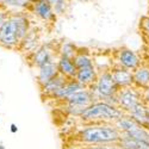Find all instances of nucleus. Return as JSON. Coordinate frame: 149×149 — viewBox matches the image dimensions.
Returning a JSON list of instances; mask_svg holds the SVG:
<instances>
[{"label":"nucleus","mask_w":149,"mask_h":149,"mask_svg":"<svg viewBox=\"0 0 149 149\" xmlns=\"http://www.w3.org/2000/svg\"><path fill=\"white\" fill-rule=\"evenodd\" d=\"M119 137L120 132L113 123H92L79 132L80 141L88 146L117 144Z\"/></svg>","instance_id":"f257e3e1"},{"label":"nucleus","mask_w":149,"mask_h":149,"mask_svg":"<svg viewBox=\"0 0 149 149\" xmlns=\"http://www.w3.org/2000/svg\"><path fill=\"white\" fill-rule=\"evenodd\" d=\"M125 115V112L118 106H112L103 100L93 102L86 107L79 116L85 123H113L116 119Z\"/></svg>","instance_id":"f03ea898"},{"label":"nucleus","mask_w":149,"mask_h":149,"mask_svg":"<svg viewBox=\"0 0 149 149\" xmlns=\"http://www.w3.org/2000/svg\"><path fill=\"white\" fill-rule=\"evenodd\" d=\"M87 88L92 93L94 102L104 100L107 97L117 94V92L119 91V88L117 87V85L115 84V81L112 79V75H111L110 70L98 73V78H97L95 84L91 85Z\"/></svg>","instance_id":"7ed1b4c3"},{"label":"nucleus","mask_w":149,"mask_h":149,"mask_svg":"<svg viewBox=\"0 0 149 149\" xmlns=\"http://www.w3.org/2000/svg\"><path fill=\"white\" fill-rule=\"evenodd\" d=\"M93 102H94V99H93V95L90 92V90L82 88L75 93H73L70 97H68L66 99L67 111L72 116L79 117L82 113V111L88 105H91Z\"/></svg>","instance_id":"20e7f679"},{"label":"nucleus","mask_w":149,"mask_h":149,"mask_svg":"<svg viewBox=\"0 0 149 149\" xmlns=\"http://www.w3.org/2000/svg\"><path fill=\"white\" fill-rule=\"evenodd\" d=\"M117 99H118V107L127 113L132 106L142 102V90L135 87V86L120 88L117 92Z\"/></svg>","instance_id":"39448f33"},{"label":"nucleus","mask_w":149,"mask_h":149,"mask_svg":"<svg viewBox=\"0 0 149 149\" xmlns=\"http://www.w3.org/2000/svg\"><path fill=\"white\" fill-rule=\"evenodd\" d=\"M0 43L7 48H13L19 43L13 19H6L0 25Z\"/></svg>","instance_id":"423d86ee"},{"label":"nucleus","mask_w":149,"mask_h":149,"mask_svg":"<svg viewBox=\"0 0 149 149\" xmlns=\"http://www.w3.org/2000/svg\"><path fill=\"white\" fill-rule=\"evenodd\" d=\"M110 73H111V75H112L115 84L117 85V87L119 90L134 86V79H132V72L131 70L115 65V66L111 67Z\"/></svg>","instance_id":"0eeeda50"},{"label":"nucleus","mask_w":149,"mask_h":149,"mask_svg":"<svg viewBox=\"0 0 149 149\" xmlns=\"http://www.w3.org/2000/svg\"><path fill=\"white\" fill-rule=\"evenodd\" d=\"M116 65L132 72L141 65V60L131 49H122L118 52Z\"/></svg>","instance_id":"6e6552de"},{"label":"nucleus","mask_w":149,"mask_h":149,"mask_svg":"<svg viewBox=\"0 0 149 149\" xmlns=\"http://www.w3.org/2000/svg\"><path fill=\"white\" fill-rule=\"evenodd\" d=\"M130 116L135 122H137L140 125L149 130V123H148V117H149V106H147L143 102L137 103L135 106H132L128 112L125 113Z\"/></svg>","instance_id":"1a4fd4ad"},{"label":"nucleus","mask_w":149,"mask_h":149,"mask_svg":"<svg viewBox=\"0 0 149 149\" xmlns=\"http://www.w3.org/2000/svg\"><path fill=\"white\" fill-rule=\"evenodd\" d=\"M97 78H98V70L95 69L94 66H92V67H86V68L78 69L74 79H75L82 87L87 88L91 85L95 84Z\"/></svg>","instance_id":"9d476101"},{"label":"nucleus","mask_w":149,"mask_h":149,"mask_svg":"<svg viewBox=\"0 0 149 149\" xmlns=\"http://www.w3.org/2000/svg\"><path fill=\"white\" fill-rule=\"evenodd\" d=\"M38 72V84L41 85V87L43 85H45L48 81H50L54 77H56L58 74V68H57V62L54 60L48 61L47 63L42 65Z\"/></svg>","instance_id":"9b49d317"},{"label":"nucleus","mask_w":149,"mask_h":149,"mask_svg":"<svg viewBox=\"0 0 149 149\" xmlns=\"http://www.w3.org/2000/svg\"><path fill=\"white\" fill-rule=\"evenodd\" d=\"M134 86L140 90H146L149 87V65H140L135 70H132Z\"/></svg>","instance_id":"f8f14e48"},{"label":"nucleus","mask_w":149,"mask_h":149,"mask_svg":"<svg viewBox=\"0 0 149 149\" xmlns=\"http://www.w3.org/2000/svg\"><path fill=\"white\" fill-rule=\"evenodd\" d=\"M82 88H85V87H82L75 79H68L66 81V84L62 86V87L53 97L56 98V99H60V100H66V99L68 97H70L73 93H75V92H78Z\"/></svg>","instance_id":"ddd939ff"},{"label":"nucleus","mask_w":149,"mask_h":149,"mask_svg":"<svg viewBox=\"0 0 149 149\" xmlns=\"http://www.w3.org/2000/svg\"><path fill=\"white\" fill-rule=\"evenodd\" d=\"M57 68H58V73L66 77L67 79H74L78 70V68L74 65L73 58H68L65 56H60L57 61Z\"/></svg>","instance_id":"4468645a"},{"label":"nucleus","mask_w":149,"mask_h":149,"mask_svg":"<svg viewBox=\"0 0 149 149\" xmlns=\"http://www.w3.org/2000/svg\"><path fill=\"white\" fill-rule=\"evenodd\" d=\"M54 56V52L53 49L50 48V45L47 44L43 45L41 48H38L37 50L33 53V65L36 67H41L42 65L47 63L48 61H52Z\"/></svg>","instance_id":"2eb2a0df"},{"label":"nucleus","mask_w":149,"mask_h":149,"mask_svg":"<svg viewBox=\"0 0 149 149\" xmlns=\"http://www.w3.org/2000/svg\"><path fill=\"white\" fill-rule=\"evenodd\" d=\"M68 79L66 78V77H63L62 74H57L56 77H54L50 81H48L45 85H43L42 86V92L45 94V95H50V97H53L62 86H63L65 84H66V81H67Z\"/></svg>","instance_id":"dca6fc26"},{"label":"nucleus","mask_w":149,"mask_h":149,"mask_svg":"<svg viewBox=\"0 0 149 149\" xmlns=\"http://www.w3.org/2000/svg\"><path fill=\"white\" fill-rule=\"evenodd\" d=\"M117 146H119L123 149H149V142L136 140V139L129 137V136L122 135V134H120V137H119Z\"/></svg>","instance_id":"f3484780"},{"label":"nucleus","mask_w":149,"mask_h":149,"mask_svg":"<svg viewBox=\"0 0 149 149\" xmlns=\"http://www.w3.org/2000/svg\"><path fill=\"white\" fill-rule=\"evenodd\" d=\"M113 125L119 130L120 134H127V132L136 129L137 127H140V124L137 122H135L130 116L124 115L113 122Z\"/></svg>","instance_id":"a211bd4d"},{"label":"nucleus","mask_w":149,"mask_h":149,"mask_svg":"<svg viewBox=\"0 0 149 149\" xmlns=\"http://www.w3.org/2000/svg\"><path fill=\"white\" fill-rule=\"evenodd\" d=\"M35 13L43 20H52L55 17L53 6L48 1H43V0H40L35 4Z\"/></svg>","instance_id":"6ab92c4d"},{"label":"nucleus","mask_w":149,"mask_h":149,"mask_svg":"<svg viewBox=\"0 0 149 149\" xmlns=\"http://www.w3.org/2000/svg\"><path fill=\"white\" fill-rule=\"evenodd\" d=\"M74 65L78 69L80 68H86V67H92L93 65V58L86 53V52H77L75 56L73 57Z\"/></svg>","instance_id":"aec40b11"},{"label":"nucleus","mask_w":149,"mask_h":149,"mask_svg":"<svg viewBox=\"0 0 149 149\" xmlns=\"http://www.w3.org/2000/svg\"><path fill=\"white\" fill-rule=\"evenodd\" d=\"M16 24V31H17V37L19 42L26 36L28 31H29V28H28V20L22 17V16H17V17H13L12 18Z\"/></svg>","instance_id":"412c9836"},{"label":"nucleus","mask_w":149,"mask_h":149,"mask_svg":"<svg viewBox=\"0 0 149 149\" xmlns=\"http://www.w3.org/2000/svg\"><path fill=\"white\" fill-rule=\"evenodd\" d=\"M77 52H78V49H77L75 45L72 44V43L66 42V43H63V44L61 45L60 55L61 56H65V57H68V58H73L74 56H75Z\"/></svg>","instance_id":"4be33fe9"},{"label":"nucleus","mask_w":149,"mask_h":149,"mask_svg":"<svg viewBox=\"0 0 149 149\" xmlns=\"http://www.w3.org/2000/svg\"><path fill=\"white\" fill-rule=\"evenodd\" d=\"M141 26H142L143 31L147 35H149V16L142 17V19H141Z\"/></svg>","instance_id":"5701e85b"},{"label":"nucleus","mask_w":149,"mask_h":149,"mask_svg":"<svg viewBox=\"0 0 149 149\" xmlns=\"http://www.w3.org/2000/svg\"><path fill=\"white\" fill-rule=\"evenodd\" d=\"M142 102L149 106V87L146 90H142Z\"/></svg>","instance_id":"b1692460"},{"label":"nucleus","mask_w":149,"mask_h":149,"mask_svg":"<svg viewBox=\"0 0 149 149\" xmlns=\"http://www.w3.org/2000/svg\"><path fill=\"white\" fill-rule=\"evenodd\" d=\"M110 144H98V146H90L87 149H111Z\"/></svg>","instance_id":"393cba45"},{"label":"nucleus","mask_w":149,"mask_h":149,"mask_svg":"<svg viewBox=\"0 0 149 149\" xmlns=\"http://www.w3.org/2000/svg\"><path fill=\"white\" fill-rule=\"evenodd\" d=\"M11 132H13V134H16L17 131H18V128H17V125L16 124H11Z\"/></svg>","instance_id":"a878e982"},{"label":"nucleus","mask_w":149,"mask_h":149,"mask_svg":"<svg viewBox=\"0 0 149 149\" xmlns=\"http://www.w3.org/2000/svg\"><path fill=\"white\" fill-rule=\"evenodd\" d=\"M6 19H7V18H6V16H5V15L0 13V25H1V24H3V23L6 20Z\"/></svg>","instance_id":"bb28decb"},{"label":"nucleus","mask_w":149,"mask_h":149,"mask_svg":"<svg viewBox=\"0 0 149 149\" xmlns=\"http://www.w3.org/2000/svg\"><path fill=\"white\" fill-rule=\"evenodd\" d=\"M111 149H123V148H120V147H119V148H117V147H112Z\"/></svg>","instance_id":"cd10ccee"},{"label":"nucleus","mask_w":149,"mask_h":149,"mask_svg":"<svg viewBox=\"0 0 149 149\" xmlns=\"http://www.w3.org/2000/svg\"><path fill=\"white\" fill-rule=\"evenodd\" d=\"M0 149H5V148H4V146H0Z\"/></svg>","instance_id":"c85d7f7f"},{"label":"nucleus","mask_w":149,"mask_h":149,"mask_svg":"<svg viewBox=\"0 0 149 149\" xmlns=\"http://www.w3.org/2000/svg\"><path fill=\"white\" fill-rule=\"evenodd\" d=\"M43 1H48V3H49V0H43Z\"/></svg>","instance_id":"c756f323"},{"label":"nucleus","mask_w":149,"mask_h":149,"mask_svg":"<svg viewBox=\"0 0 149 149\" xmlns=\"http://www.w3.org/2000/svg\"><path fill=\"white\" fill-rule=\"evenodd\" d=\"M79 1H84V0H79Z\"/></svg>","instance_id":"7c9ffc66"},{"label":"nucleus","mask_w":149,"mask_h":149,"mask_svg":"<svg viewBox=\"0 0 149 149\" xmlns=\"http://www.w3.org/2000/svg\"><path fill=\"white\" fill-rule=\"evenodd\" d=\"M148 123H149V117H148Z\"/></svg>","instance_id":"2f4dec72"},{"label":"nucleus","mask_w":149,"mask_h":149,"mask_svg":"<svg viewBox=\"0 0 149 149\" xmlns=\"http://www.w3.org/2000/svg\"><path fill=\"white\" fill-rule=\"evenodd\" d=\"M148 16H149V13H148Z\"/></svg>","instance_id":"473e14b6"}]
</instances>
